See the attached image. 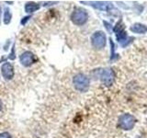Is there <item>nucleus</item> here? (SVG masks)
Returning <instances> with one entry per match:
<instances>
[{
  "mask_svg": "<svg viewBox=\"0 0 147 138\" xmlns=\"http://www.w3.org/2000/svg\"><path fill=\"white\" fill-rule=\"evenodd\" d=\"M114 31L115 33H116V38H117V41H119V43L121 44L123 47H125L127 46L129 43H130V38L128 37L127 33L124 30V26L123 24L121 25V22H119L118 24L115 26L114 28Z\"/></svg>",
  "mask_w": 147,
  "mask_h": 138,
  "instance_id": "obj_1",
  "label": "nucleus"
},
{
  "mask_svg": "<svg viewBox=\"0 0 147 138\" xmlns=\"http://www.w3.org/2000/svg\"><path fill=\"white\" fill-rule=\"evenodd\" d=\"M74 85L76 89L81 92H85L89 87V79L83 74H78L74 77Z\"/></svg>",
  "mask_w": 147,
  "mask_h": 138,
  "instance_id": "obj_2",
  "label": "nucleus"
},
{
  "mask_svg": "<svg viewBox=\"0 0 147 138\" xmlns=\"http://www.w3.org/2000/svg\"><path fill=\"white\" fill-rule=\"evenodd\" d=\"M92 45L96 50L102 49L106 46L107 43V38L103 31H96L95 33L91 37Z\"/></svg>",
  "mask_w": 147,
  "mask_h": 138,
  "instance_id": "obj_3",
  "label": "nucleus"
},
{
  "mask_svg": "<svg viewBox=\"0 0 147 138\" xmlns=\"http://www.w3.org/2000/svg\"><path fill=\"white\" fill-rule=\"evenodd\" d=\"M136 123L135 117L131 114L126 113L119 118V125L123 130H131Z\"/></svg>",
  "mask_w": 147,
  "mask_h": 138,
  "instance_id": "obj_4",
  "label": "nucleus"
},
{
  "mask_svg": "<svg viewBox=\"0 0 147 138\" xmlns=\"http://www.w3.org/2000/svg\"><path fill=\"white\" fill-rule=\"evenodd\" d=\"M71 18L76 25H83L87 20V13L83 9H77L73 12Z\"/></svg>",
  "mask_w": 147,
  "mask_h": 138,
  "instance_id": "obj_5",
  "label": "nucleus"
},
{
  "mask_svg": "<svg viewBox=\"0 0 147 138\" xmlns=\"http://www.w3.org/2000/svg\"><path fill=\"white\" fill-rule=\"evenodd\" d=\"M115 79V74L111 68L105 69L101 75V81L105 86H110L113 84Z\"/></svg>",
  "mask_w": 147,
  "mask_h": 138,
  "instance_id": "obj_6",
  "label": "nucleus"
},
{
  "mask_svg": "<svg viewBox=\"0 0 147 138\" xmlns=\"http://www.w3.org/2000/svg\"><path fill=\"white\" fill-rule=\"evenodd\" d=\"M131 31L134 32V33H138V34H144L147 32V26L141 24V23H135L133 24L131 28H130Z\"/></svg>",
  "mask_w": 147,
  "mask_h": 138,
  "instance_id": "obj_7",
  "label": "nucleus"
},
{
  "mask_svg": "<svg viewBox=\"0 0 147 138\" xmlns=\"http://www.w3.org/2000/svg\"><path fill=\"white\" fill-rule=\"evenodd\" d=\"M2 73H3V76L8 79V78H11L13 76V68L12 66L9 64H5L4 66H2Z\"/></svg>",
  "mask_w": 147,
  "mask_h": 138,
  "instance_id": "obj_8",
  "label": "nucleus"
},
{
  "mask_svg": "<svg viewBox=\"0 0 147 138\" xmlns=\"http://www.w3.org/2000/svg\"><path fill=\"white\" fill-rule=\"evenodd\" d=\"M32 58H33L32 53L30 52H27L21 55L20 60H21V63L24 64V66H30L32 64Z\"/></svg>",
  "mask_w": 147,
  "mask_h": 138,
  "instance_id": "obj_9",
  "label": "nucleus"
},
{
  "mask_svg": "<svg viewBox=\"0 0 147 138\" xmlns=\"http://www.w3.org/2000/svg\"><path fill=\"white\" fill-rule=\"evenodd\" d=\"M94 7L100 9V10H109V8L112 7V5L110 3L106 2H94L91 4Z\"/></svg>",
  "mask_w": 147,
  "mask_h": 138,
  "instance_id": "obj_10",
  "label": "nucleus"
},
{
  "mask_svg": "<svg viewBox=\"0 0 147 138\" xmlns=\"http://www.w3.org/2000/svg\"><path fill=\"white\" fill-rule=\"evenodd\" d=\"M40 6L38 5H36L34 3H28L26 5V11L27 12H33V11H36L37 9H39Z\"/></svg>",
  "mask_w": 147,
  "mask_h": 138,
  "instance_id": "obj_11",
  "label": "nucleus"
},
{
  "mask_svg": "<svg viewBox=\"0 0 147 138\" xmlns=\"http://www.w3.org/2000/svg\"><path fill=\"white\" fill-rule=\"evenodd\" d=\"M10 21V14L8 13V11L7 10L6 13H5V23H7Z\"/></svg>",
  "mask_w": 147,
  "mask_h": 138,
  "instance_id": "obj_12",
  "label": "nucleus"
},
{
  "mask_svg": "<svg viewBox=\"0 0 147 138\" xmlns=\"http://www.w3.org/2000/svg\"><path fill=\"white\" fill-rule=\"evenodd\" d=\"M0 138H10V135L7 133H4L2 135H0Z\"/></svg>",
  "mask_w": 147,
  "mask_h": 138,
  "instance_id": "obj_13",
  "label": "nucleus"
},
{
  "mask_svg": "<svg viewBox=\"0 0 147 138\" xmlns=\"http://www.w3.org/2000/svg\"><path fill=\"white\" fill-rule=\"evenodd\" d=\"M1 107H2V105H1V101H0V110H1Z\"/></svg>",
  "mask_w": 147,
  "mask_h": 138,
  "instance_id": "obj_14",
  "label": "nucleus"
},
{
  "mask_svg": "<svg viewBox=\"0 0 147 138\" xmlns=\"http://www.w3.org/2000/svg\"><path fill=\"white\" fill-rule=\"evenodd\" d=\"M139 138H141V137H139Z\"/></svg>",
  "mask_w": 147,
  "mask_h": 138,
  "instance_id": "obj_15",
  "label": "nucleus"
}]
</instances>
